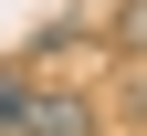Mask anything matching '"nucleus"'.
I'll list each match as a JSON object with an SVG mask.
<instances>
[{
  "mask_svg": "<svg viewBox=\"0 0 147 136\" xmlns=\"http://www.w3.org/2000/svg\"><path fill=\"white\" fill-rule=\"evenodd\" d=\"M21 136H95V94H74V84H32Z\"/></svg>",
  "mask_w": 147,
  "mask_h": 136,
  "instance_id": "f257e3e1",
  "label": "nucleus"
},
{
  "mask_svg": "<svg viewBox=\"0 0 147 136\" xmlns=\"http://www.w3.org/2000/svg\"><path fill=\"white\" fill-rule=\"evenodd\" d=\"M32 115V63H0V136H21Z\"/></svg>",
  "mask_w": 147,
  "mask_h": 136,
  "instance_id": "f03ea898",
  "label": "nucleus"
}]
</instances>
